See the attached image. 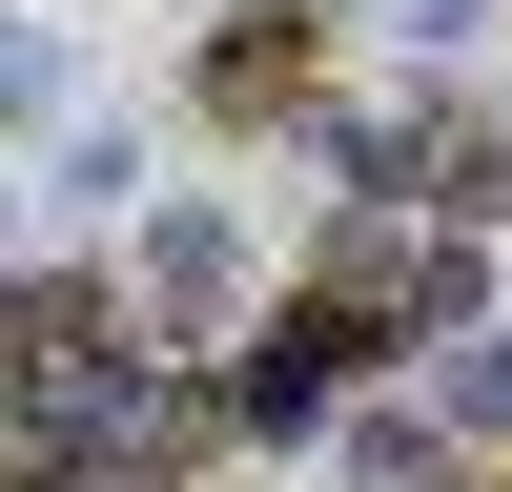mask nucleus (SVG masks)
Segmentation results:
<instances>
[{
  "instance_id": "nucleus-2",
  "label": "nucleus",
  "mask_w": 512,
  "mask_h": 492,
  "mask_svg": "<svg viewBox=\"0 0 512 492\" xmlns=\"http://www.w3.org/2000/svg\"><path fill=\"white\" fill-rule=\"evenodd\" d=\"M185 103H205V123H308V21H287V0H246V21H205Z\"/></svg>"
},
{
  "instance_id": "nucleus-3",
  "label": "nucleus",
  "mask_w": 512,
  "mask_h": 492,
  "mask_svg": "<svg viewBox=\"0 0 512 492\" xmlns=\"http://www.w3.org/2000/svg\"><path fill=\"white\" fill-rule=\"evenodd\" d=\"M226 287H246V226H226V205H164V226H144V308H226Z\"/></svg>"
},
{
  "instance_id": "nucleus-4",
  "label": "nucleus",
  "mask_w": 512,
  "mask_h": 492,
  "mask_svg": "<svg viewBox=\"0 0 512 492\" xmlns=\"http://www.w3.org/2000/svg\"><path fill=\"white\" fill-rule=\"evenodd\" d=\"M431 390H451V431H512V349H492V328H451V369H431Z\"/></svg>"
},
{
  "instance_id": "nucleus-1",
  "label": "nucleus",
  "mask_w": 512,
  "mask_h": 492,
  "mask_svg": "<svg viewBox=\"0 0 512 492\" xmlns=\"http://www.w3.org/2000/svg\"><path fill=\"white\" fill-rule=\"evenodd\" d=\"M369 349H390V308L308 287L287 328H246V349H226V431H246V451H308V431H328V390H349Z\"/></svg>"
}]
</instances>
